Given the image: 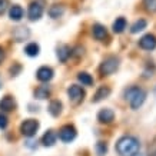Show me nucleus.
Listing matches in <instances>:
<instances>
[{"mask_svg": "<svg viewBox=\"0 0 156 156\" xmlns=\"http://www.w3.org/2000/svg\"><path fill=\"white\" fill-rule=\"evenodd\" d=\"M39 52H40V48H39L37 43H29L24 48V53L30 57H36L39 55Z\"/></svg>", "mask_w": 156, "mask_h": 156, "instance_id": "nucleus-21", "label": "nucleus"}, {"mask_svg": "<svg viewBox=\"0 0 156 156\" xmlns=\"http://www.w3.org/2000/svg\"><path fill=\"white\" fill-rule=\"evenodd\" d=\"M7 6H9L7 0H0V14L5 13L6 9H7Z\"/></svg>", "mask_w": 156, "mask_h": 156, "instance_id": "nucleus-29", "label": "nucleus"}, {"mask_svg": "<svg viewBox=\"0 0 156 156\" xmlns=\"http://www.w3.org/2000/svg\"><path fill=\"white\" fill-rule=\"evenodd\" d=\"M36 77H37V80H40V82L52 80L53 79V70L48 66H42L37 72H36Z\"/></svg>", "mask_w": 156, "mask_h": 156, "instance_id": "nucleus-10", "label": "nucleus"}, {"mask_svg": "<svg viewBox=\"0 0 156 156\" xmlns=\"http://www.w3.org/2000/svg\"><path fill=\"white\" fill-rule=\"evenodd\" d=\"M96 152H98V155L99 156L106 155V152H108V146H106V143H103V142L96 143Z\"/></svg>", "mask_w": 156, "mask_h": 156, "instance_id": "nucleus-26", "label": "nucleus"}, {"mask_svg": "<svg viewBox=\"0 0 156 156\" xmlns=\"http://www.w3.org/2000/svg\"><path fill=\"white\" fill-rule=\"evenodd\" d=\"M49 96H50L49 86H39L37 89L34 90V98L36 99H48Z\"/></svg>", "mask_w": 156, "mask_h": 156, "instance_id": "nucleus-19", "label": "nucleus"}, {"mask_svg": "<svg viewBox=\"0 0 156 156\" xmlns=\"http://www.w3.org/2000/svg\"><path fill=\"white\" fill-rule=\"evenodd\" d=\"M56 140H57V133L55 130H48L42 137V143L44 146H49V147L53 146L56 143Z\"/></svg>", "mask_w": 156, "mask_h": 156, "instance_id": "nucleus-13", "label": "nucleus"}, {"mask_svg": "<svg viewBox=\"0 0 156 156\" xmlns=\"http://www.w3.org/2000/svg\"><path fill=\"white\" fill-rule=\"evenodd\" d=\"M7 118H6L5 115H0V129H6L7 128Z\"/></svg>", "mask_w": 156, "mask_h": 156, "instance_id": "nucleus-28", "label": "nucleus"}, {"mask_svg": "<svg viewBox=\"0 0 156 156\" xmlns=\"http://www.w3.org/2000/svg\"><path fill=\"white\" fill-rule=\"evenodd\" d=\"M76 135H77V132H76L75 126H72V125H65L63 128H60L57 137L60 139L62 142L69 143V142H72V140L75 139Z\"/></svg>", "mask_w": 156, "mask_h": 156, "instance_id": "nucleus-6", "label": "nucleus"}, {"mask_svg": "<svg viewBox=\"0 0 156 156\" xmlns=\"http://www.w3.org/2000/svg\"><path fill=\"white\" fill-rule=\"evenodd\" d=\"M43 16V5L42 2H33L29 6V19L32 22H36Z\"/></svg>", "mask_w": 156, "mask_h": 156, "instance_id": "nucleus-7", "label": "nucleus"}, {"mask_svg": "<svg viewBox=\"0 0 156 156\" xmlns=\"http://www.w3.org/2000/svg\"><path fill=\"white\" fill-rule=\"evenodd\" d=\"M23 14H24V12H23V9H22L20 6L14 5V6H12V7H10L9 16H10V19L14 20V22H19V20L23 17Z\"/></svg>", "mask_w": 156, "mask_h": 156, "instance_id": "nucleus-17", "label": "nucleus"}, {"mask_svg": "<svg viewBox=\"0 0 156 156\" xmlns=\"http://www.w3.org/2000/svg\"><path fill=\"white\" fill-rule=\"evenodd\" d=\"M98 120L100 123L109 125V123H112L115 120V112L112 109H102L99 113H98Z\"/></svg>", "mask_w": 156, "mask_h": 156, "instance_id": "nucleus-9", "label": "nucleus"}, {"mask_svg": "<svg viewBox=\"0 0 156 156\" xmlns=\"http://www.w3.org/2000/svg\"><path fill=\"white\" fill-rule=\"evenodd\" d=\"M65 13V7L62 5H53L50 9H49V16L52 17V19H57V17H60L62 14Z\"/></svg>", "mask_w": 156, "mask_h": 156, "instance_id": "nucleus-20", "label": "nucleus"}, {"mask_svg": "<svg viewBox=\"0 0 156 156\" xmlns=\"http://www.w3.org/2000/svg\"><path fill=\"white\" fill-rule=\"evenodd\" d=\"M77 80L80 82L83 86H92L93 85V77L89 75V73H86V72H82L77 75Z\"/></svg>", "mask_w": 156, "mask_h": 156, "instance_id": "nucleus-22", "label": "nucleus"}, {"mask_svg": "<svg viewBox=\"0 0 156 156\" xmlns=\"http://www.w3.org/2000/svg\"><path fill=\"white\" fill-rule=\"evenodd\" d=\"M30 36V32H29L27 27H17L13 32V39L16 42H23Z\"/></svg>", "mask_w": 156, "mask_h": 156, "instance_id": "nucleus-14", "label": "nucleus"}, {"mask_svg": "<svg viewBox=\"0 0 156 156\" xmlns=\"http://www.w3.org/2000/svg\"><path fill=\"white\" fill-rule=\"evenodd\" d=\"M39 130V122L34 119H26L22 125H20V132L26 137H33Z\"/></svg>", "mask_w": 156, "mask_h": 156, "instance_id": "nucleus-4", "label": "nucleus"}, {"mask_svg": "<svg viewBox=\"0 0 156 156\" xmlns=\"http://www.w3.org/2000/svg\"><path fill=\"white\" fill-rule=\"evenodd\" d=\"M125 29H126V19L125 17H119V19L115 20V23H113L115 33H122Z\"/></svg>", "mask_w": 156, "mask_h": 156, "instance_id": "nucleus-23", "label": "nucleus"}, {"mask_svg": "<svg viewBox=\"0 0 156 156\" xmlns=\"http://www.w3.org/2000/svg\"><path fill=\"white\" fill-rule=\"evenodd\" d=\"M20 70H22V66H20V65H17V63L10 67V73H12V76H17L20 73Z\"/></svg>", "mask_w": 156, "mask_h": 156, "instance_id": "nucleus-27", "label": "nucleus"}, {"mask_svg": "<svg viewBox=\"0 0 156 156\" xmlns=\"http://www.w3.org/2000/svg\"><path fill=\"white\" fill-rule=\"evenodd\" d=\"M85 95H86L85 90L77 85H72L70 87L67 89V96H69V99H70V102L73 105L82 103L83 99H85Z\"/></svg>", "mask_w": 156, "mask_h": 156, "instance_id": "nucleus-5", "label": "nucleus"}, {"mask_svg": "<svg viewBox=\"0 0 156 156\" xmlns=\"http://www.w3.org/2000/svg\"><path fill=\"white\" fill-rule=\"evenodd\" d=\"M0 87H2V79H0Z\"/></svg>", "mask_w": 156, "mask_h": 156, "instance_id": "nucleus-31", "label": "nucleus"}, {"mask_svg": "<svg viewBox=\"0 0 156 156\" xmlns=\"http://www.w3.org/2000/svg\"><path fill=\"white\" fill-rule=\"evenodd\" d=\"M62 108H63V106H62L60 100H52V102L49 103L48 110L53 118H57V116H60V113H62Z\"/></svg>", "mask_w": 156, "mask_h": 156, "instance_id": "nucleus-15", "label": "nucleus"}, {"mask_svg": "<svg viewBox=\"0 0 156 156\" xmlns=\"http://www.w3.org/2000/svg\"><path fill=\"white\" fill-rule=\"evenodd\" d=\"M110 95V89H109L108 86H102V87H99V90L96 92V95L93 96V103H98V102H100V100L106 99L108 96Z\"/></svg>", "mask_w": 156, "mask_h": 156, "instance_id": "nucleus-16", "label": "nucleus"}, {"mask_svg": "<svg viewBox=\"0 0 156 156\" xmlns=\"http://www.w3.org/2000/svg\"><path fill=\"white\" fill-rule=\"evenodd\" d=\"M119 69V59L115 56H110L108 59H105L100 65L99 70H100V75L102 76H110L113 75L115 72Z\"/></svg>", "mask_w": 156, "mask_h": 156, "instance_id": "nucleus-3", "label": "nucleus"}, {"mask_svg": "<svg viewBox=\"0 0 156 156\" xmlns=\"http://www.w3.org/2000/svg\"><path fill=\"white\" fill-rule=\"evenodd\" d=\"M92 34H93V37L96 40H105V39L108 37V32H106V27L102 26V24H95L93 27H92Z\"/></svg>", "mask_w": 156, "mask_h": 156, "instance_id": "nucleus-12", "label": "nucleus"}, {"mask_svg": "<svg viewBox=\"0 0 156 156\" xmlns=\"http://www.w3.org/2000/svg\"><path fill=\"white\" fill-rule=\"evenodd\" d=\"M139 46L143 49V50H153L156 49V36L153 34H145L140 40H139Z\"/></svg>", "mask_w": 156, "mask_h": 156, "instance_id": "nucleus-8", "label": "nucleus"}, {"mask_svg": "<svg viewBox=\"0 0 156 156\" xmlns=\"http://www.w3.org/2000/svg\"><path fill=\"white\" fill-rule=\"evenodd\" d=\"M5 60V50H3V48L0 46V63Z\"/></svg>", "mask_w": 156, "mask_h": 156, "instance_id": "nucleus-30", "label": "nucleus"}, {"mask_svg": "<svg viewBox=\"0 0 156 156\" xmlns=\"http://www.w3.org/2000/svg\"><path fill=\"white\" fill-rule=\"evenodd\" d=\"M139 149H140V143L133 136H123L116 143V151L120 156H135Z\"/></svg>", "mask_w": 156, "mask_h": 156, "instance_id": "nucleus-1", "label": "nucleus"}, {"mask_svg": "<svg viewBox=\"0 0 156 156\" xmlns=\"http://www.w3.org/2000/svg\"><path fill=\"white\" fill-rule=\"evenodd\" d=\"M146 20L145 19H139L135 22V24L132 26V29H130V32L132 33H139V32H142L143 29H146Z\"/></svg>", "mask_w": 156, "mask_h": 156, "instance_id": "nucleus-24", "label": "nucleus"}, {"mask_svg": "<svg viewBox=\"0 0 156 156\" xmlns=\"http://www.w3.org/2000/svg\"><path fill=\"white\" fill-rule=\"evenodd\" d=\"M16 109V102L12 96H5L3 99L0 100V110L3 112H12Z\"/></svg>", "mask_w": 156, "mask_h": 156, "instance_id": "nucleus-11", "label": "nucleus"}, {"mask_svg": "<svg viewBox=\"0 0 156 156\" xmlns=\"http://www.w3.org/2000/svg\"><path fill=\"white\" fill-rule=\"evenodd\" d=\"M125 98H126V100H129L132 109H139L146 99V92L136 87V86H132L125 92Z\"/></svg>", "mask_w": 156, "mask_h": 156, "instance_id": "nucleus-2", "label": "nucleus"}, {"mask_svg": "<svg viewBox=\"0 0 156 156\" xmlns=\"http://www.w3.org/2000/svg\"><path fill=\"white\" fill-rule=\"evenodd\" d=\"M72 55V50L67 46H60V48H57V59L62 62V63H65V62L69 59V56Z\"/></svg>", "mask_w": 156, "mask_h": 156, "instance_id": "nucleus-18", "label": "nucleus"}, {"mask_svg": "<svg viewBox=\"0 0 156 156\" xmlns=\"http://www.w3.org/2000/svg\"><path fill=\"white\" fill-rule=\"evenodd\" d=\"M143 6L149 13H155L156 12V0H143Z\"/></svg>", "mask_w": 156, "mask_h": 156, "instance_id": "nucleus-25", "label": "nucleus"}]
</instances>
